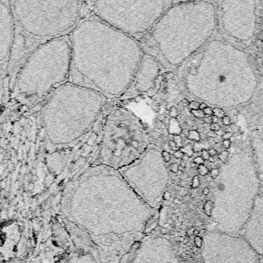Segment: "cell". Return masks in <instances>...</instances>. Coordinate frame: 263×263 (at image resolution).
<instances>
[{
	"label": "cell",
	"mask_w": 263,
	"mask_h": 263,
	"mask_svg": "<svg viewBox=\"0 0 263 263\" xmlns=\"http://www.w3.org/2000/svg\"><path fill=\"white\" fill-rule=\"evenodd\" d=\"M69 83L83 79H126L131 85L144 56L139 42L96 16L80 20L69 33Z\"/></svg>",
	"instance_id": "cell-1"
},
{
	"label": "cell",
	"mask_w": 263,
	"mask_h": 263,
	"mask_svg": "<svg viewBox=\"0 0 263 263\" xmlns=\"http://www.w3.org/2000/svg\"><path fill=\"white\" fill-rule=\"evenodd\" d=\"M217 23L211 0L173 2L139 43L144 53L173 71L211 40Z\"/></svg>",
	"instance_id": "cell-2"
},
{
	"label": "cell",
	"mask_w": 263,
	"mask_h": 263,
	"mask_svg": "<svg viewBox=\"0 0 263 263\" xmlns=\"http://www.w3.org/2000/svg\"><path fill=\"white\" fill-rule=\"evenodd\" d=\"M19 32L35 43L69 35L80 21L81 0H9Z\"/></svg>",
	"instance_id": "cell-3"
},
{
	"label": "cell",
	"mask_w": 263,
	"mask_h": 263,
	"mask_svg": "<svg viewBox=\"0 0 263 263\" xmlns=\"http://www.w3.org/2000/svg\"><path fill=\"white\" fill-rule=\"evenodd\" d=\"M71 65L69 34L36 46L18 72L15 89L26 98H40L69 80Z\"/></svg>",
	"instance_id": "cell-4"
},
{
	"label": "cell",
	"mask_w": 263,
	"mask_h": 263,
	"mask_svg": "<svg viewBox=\"0 0 263 263\" xmlns=\"http://www.w3.org/2000/svg\"><path fill=\"white\" fill-rule=\"evenodd\" d=\"M150 145L139 118L122 106L112 108L105 120L99 162L119 170L137 160Z\"/></svg>",
	"instance_id": "cell-5"
},
{
	"label": "cell",
	"mask_w": 263,
	"mask_h": 263,
	"mask_svg": "<svg viewBox=\"0 0 263 263\" xmlns=\"http://www.w3.org/2000/svg\"><path fill=\"white\" fill-rule=\"evenodd\" d=\"M85 87L65 83L56 89L44 105L42 121L46 137L56 146H70L92 126L82 119L96 121L98 115H89L85 107H79V99Z\"/></svg>",
	"instance_id": "cell-6"
},
{
	"label": "cell",
	"mask_w": 263,
	"mask_h": 263,
	"mask_svg": "<svg viewBox=\"0 0 263 263\" xmlns=\"http://www.w3.org/2000/svg\"><path fill=\"white\" fill-rule=\"evenodd\" d=\"M172 0H94V16L140 41Z\"/></svg>",
	"instance_id": "cell-7"
},
{
	"label": "cell",
	"mask_w": 263,
	"mask_h": 263,
	"mask_svg": "<svg viewBox=\"0 0 263 263\" xmlns=\"http://www.w3.org/2000/svg\"><path fill=\"white\" fill-rule=\"evenodd\" d=\"M259 256L242 235L220 232L205 237V263H259Z\"/></svg>",
	"instance_id": "cell-8"
},
{
	"label": "cell",
	"mask_w": 263,
	"mask_h": 263,
	"mask_svg": "<svg viewBox=\"0 0 263 263\" xmlns=\"http://www.w3.org/2000/svg\"><path fill=\"white\" fill-rule=\"evenodd\" d=\"M222 25L226 33L241 42L254 36L256 29V3L255 0H222Z\"/></svg>",
	"instance_id": "cell-9"
},
{
	"label": "cell",
	"mask_w": 263,
	"mask_h": 263,
	"mask_svg": "<svg viewBox=\"0 0 263 263\" xmlns=\"http://www.w3.org/2000/svg\"><path fill=\"white\" fill-rule=\"evenodd\" d=\"M241 232L255 251L260 256L263 255V195L255 199L250 215Z\"/></svg>",
	"instance_id": "cell-10"
},
{
	"label": "cell",
	"mask_w": 263,
	"mask_h": 263,
	"mask_svg": "<svg viewBox=\"0 0 263 263\" xmlns=\"http://www.w3.org/2000/svg\"><path fill=\"white\" fill-rule=\"evenodd\" d=\"M15 40V25L9 0H0V62L11 56Z\"/></svg>",
	"instance_id": "cell-11"
},
{
	"label": "cell",
	"mask_w": 263,
	"mask_h": 263,
	"mask_svg": "<svg viewBox=\"0 0 263 263\" xmlns=\"http://www.w3.org/2000/svg\"><path fill=\"white\" fill-rule=\"evenodd\" d=\"M161 67L153 57L145 53L129 88L135 86L137 92L149 95L156 86L155 80L159 76Z\"/></svg>",
	"instance_id": "cell-12"
},
{
	"label": "cell",
	"mask_w": 263,
	"mask_h": 263,
	"mask_svg": "<svg viewBox=\"0 0 263 263\" xmlns=\"http://www.w3.org/2000/svg\"><path fill=\"white\" fill-rule=\"evenodd\" d=\"M188 139H190V140H192V141L195 142H199L201 139V135L200 133H198L197 130H191L189 131V134L188 135Z\"/></svg>",
	"instance_id": "cell-13"
},
{
	"label": "cell",
	"mask_w": 263,
	"mask_h": 263,
	"mask_svg": "<svg viewBox=\"0 0 263 263\" xmlns=\"http://www.w3.org/2000/svg\"><path fill=\"white\" fill-rule=\"evenodd\" d=\"M182 152L184 153V154L187 155L190 158V157L193 156L194 155V150L193 147L192 145H188L187 146H185V147H182V148L179 149Z\"/></svg>",
	"instance_id": "cell-14"
},
{
	"label": "cell",
	"mask_w": 263,
	"mask_h": 263,
	"mask_svg": "<svg viewBox=\"0 0 263 263\" xmlns=\"http://www.w3.org/2000/svg\"><path fill=\"white\" fill-rule=\"evenodd\" d=\"M197 171H198V174L202 176H207V175H209V168L206 167L205 165H198V169H197Z\"/></svg>",
	"instance_id": "cell-15"
},
{
	"label": "cell",
	"mask_w": 263,
	"mask_h": 263,
	"mask_svg": "<svg viewBox=\"0 0 263 263\" xmlns=\"http://www.w3.org/2000/svg\"><path fill=\"white\" fill-rule=\"evenodd\" d=\"M212 111L213 115H215L218 118H222L224 115H226V112H225L224 110L221 108H219V107H215V108L212 109Z\"/></svg>",
	"instance_id": "cell-16"
},
{
	"label": "cell",
	"mask_w": 263,
	"mask_h": 263,
	"mask_svg": "<svg viewBox=\"0 0 263 263\" xmlns=\"http://www.w3.org/2000/svg\"><path fill=\"white\" fill-rule=\"evenodd\" d=\"M220 172H221V171H220L219 169H218V168H213L211 170H209V174L210 175V177H211L212 179H215V178H218V176H219Z\"/></svg>",
	"instance_id": "cell-17"
},
{
	"label": "cell",
	"mask_w": 263,
	"mask_h": 263,
	"mask_svg": "<svg viewBox=\"0 0 263 263\" xmlns=\"http://www.w3.org/2000/svg\"><path fill=\"white\" fill-rule=\"evenodd\" d=\"M191 113L195 116L196 118H198V119H203V118L205 116L202 110L200 109H196V110H191Z\"/></svg>",
	"instance_id": "cell-18"
},
{
	"label": "cell",
	"mask_w": 263,
	"mask_h": 263,
	"mask_svg": "<svg viewBox=\"0 0 263 263\" xmlns=\"http://www.w3.org/2000/svg\"><path fill=\"white\" fill-rule=\"evenodd\" d=\"M162 157L164 162L165 163L169 162L170 160H171V154H170L168 151L165 150L162 151Z\"/></svg>",
	"instance_id": "cell-19"
},
{
	"label": "cell",
	"mask_w": 263,
	"mask_h": 263,
	"mask_svg": "<svg viewBox=\"0 0 263 263\" xmlns=\"http://www.w3.org/2000/svg\"><path fill=\"white\" fill-rule=\"evenodd\" d=\"M200 185V179L198 176H195L192 178V189H196Z\"/></svg>",
	"instance_id": "cell-20"
},
{
	"label": "cell",
	"mask_w": 263,
	"mask_h": 263,
	"mask_svg": "<svg viewBox=\"0 0 263 263\" xmlns=\"http://www.w3.org/2000/svg\"><path fill=\"white\" fill-rule=\"evenodd\" d=\"M199 102L198 101H191L189 103V107L190 110H196V109H199Z\"/></svg>",
	"instance_id": "cell-21"
},
{
	"label": "cell",
	"mask_w": 263,
	"mask_h": 263,
	"mask_svg": "<svg viewBox=\"0 0 263 263\" xmlns=\"http://www.w3.org/2000/svg\"><path fill=\"white\" fill-rule=\"evenodd\" d=\"M222 124L226 126H229L232 124V119L229 115H224L222 118Z\"/></svg>",
	"instance_id": "cell-22"
},
{
	"label": "cell",
	"mask_w": 263,
	"mask_h": 263,
	"mask_svg": "<svg viewBox=\"0 0 263 263\" xmlns=\"http://www.w3.org/2000/svg\"><path fill=\"white\" fill-rule=\"evenodd\" d=\"M218 158L222 162H226L227 159H228V152L227 151H223V152H221V154L218 155Z\"/></svg>",
	"instance_id": "cell-23"
},
{
	"label": "cell",
	"mask_w": 263,
	"mask_h": 263,
	"mask_svg": "<svg viewBox=\"0 0 263 263\" xmlns=\"http://www.w3.org/2000/svg\"><path fill=\"white\" fill-rule=\"evenodd\" d=\"M169 111V115L172 118H176L178 116V109H177V108H176V106H174V105H173Z\"/></svg>",
	"instance_id": "cell-24"
},
{
	"label": "cell",
	"mask_w": 263,
	"mask_h": 263,
	"mask_svg": "<svg viewBox=\"0 0 263 263\" xmlns=\"http://www.w3.org/2000/svg\"><path fill=\"white\" fill-rule=\"evenodd\" d=\"M189 103V101L187 99H183L182 100L178 101L177 102V105L179 107H182V108H185V107H188Z\"/></svg>",
	"instance_id": "cell-25"
},
{
	"label": "cell",
	"mask_w": 263,
	"mask_h": 263,
	"mask_svg": "<svg viewBox=\"0 0 263 263\" xmlns=\"http://www.w3.org/2000/svg\"><path fill=\"white\" fill-rule=\"evenodd\" d=\"M169 170L173 173H177V172L178 171V164L177 162L172 163L171 165H169Z\"/></svg>",
	"instance_id": "cell-26"
},
{
	"label": "cell",
	"mask_w": 263,
	"mask_h": 263,
	"mask_svg": "<svg viewBox=\"0 0 263 263\" xmlns=\"http://www.w3.org/2000/svg\"><path fill=\"white\" fill-rule=\"evenodd\" d=\"M205 160L202 159V156H196L195 159H193V163H195L196 165H204Z\"/></svg>",
	"instance_id": "cell-27"
},
{
	"label": "cell",
	"mask_w": 263,
	"mask_h": 263,
	"mask_svg": "<svg viewBox=\"0 0 263 263\" xmlns=\"http://www.w3.org/2000/svg\"><path fill=\"white\" fill-rule=\"evenodd\" d=\"M201 156L202 157V159H204L205 161H209V159L210 155H209V152L207 149H202L201 151Z\"/></svg>",
	"instance_id": "cell-28"
},
{
	"label": "cell",
	"mask_w": 263,
	"mask_h": 263,
	"mask_svg": "<svg viewBox=\"0 0 263 263\" xmlns=\"http://www.w3.org/2000/svg\"><path fill=\"white\" fill-rule=\"evenodd\" d=\"M169 146L170 149H171V150L172 151H177V150H179V149L178 148V146L176 145V143L175 142L174 140H170L169 142Z\"/></svg>",
	"instance_id": "cell-29"
},
{
	"label": "cell",
	"mask_w": 263,
	"mask_h": 263,
	"mask_svg": "<svg viewBox=\"0 0 263 263\" xmlns=\"http://www.w3.org/2000/svg\"><path fill=\"white\" fill-rule=\"evenodd\" d=\"M175 141V142L176 143V145L178 146V148H180L181 146H182V144H183V141H182V137H181L179 135H174V139H173Z\"/></svg>",
	"instance_id": "cell-30"
},
{
	"label": "cell",
	"mask_w": 263,
	"mask_h": 263,
	"mask_svg": "<svg viewBox=\"0 0 263 263\" xmlns=\"http://www.w3.org/2000/svg\"><path fill=\"white\" fill-rule=\"evenodd\" d=\"M231 144H232V142H231L230 139H225V140L222 141V146L226 149H228L230 148Z\"/></svg>",
	"instance_id": "cell-31"
},
{
	"label": "cell",
	"mask_w": 263,
	"mask_h": 263,
	"mask_svg": "<svg viewBox=\"0 0 263 263\" xmlns=\"http://www.w3.org/2000/svg\"><path fill=\"white\" fill-rule=\"evenodd\" d=\"M203 112H204L205 115H207V116H212L213 115V111L211 107L207 106L206 108L203 110Z\"/></svg>",
	"instance_id": "cell-32"
},
{
	"label": "cell",
	"mask_w": 263,
	"mask_h": 263,
	"mask_svg": "<svg viewBox=\"0 0 263 263\" xmlns=\"http://www.w3.org/2000/svg\"><path fill=\"white\" fill-rule=\"evenodd\" d=\"M184 153H183V152H182V151L180 150V149H179V150H177V151H175L174 152V153H173V155H174V157L175 158H176V159H183V155H184Z\"/></svg>",
	"instance_id": "cell-33"
},
{
	"label": "cell",
	"mask_w": 263,
	"mask_h": 263,
	"mask_svg": "<svg viewBox=\"0 0 263 263\" xmlns=\"http://www.w3.org/2000/svg\"><path fill=\"white\" fill-rule=\"evenodd\" d=\"M232 136L233 133H232V132H226V133H223L222 135V139L223 140H225V139H230Z\"/></svg>",
	"instance_id": "cell-34"
},
{
	"label": "cell",
	"mask_w": 263,
	"mask_h": 263,
	"mask_svg": "<svg viewBox=\"0 0 263 263\" xmlns=\"http://www.w3.org/2000/svg\"><path fill=\"white\" fill-rule=\"evenodd\" d=\"M151 106H152V109L155 112H158L160 109V104L159 103V102H156V101L152 102Z\"/></svg>",
	"instance_id": "cell-35"
},
{
	"label": "cell",
	"mask_w": 263,
	"mask_h": 263,
	"mask_svg": "<svg viewBox=\"0 0 263 263\" xmlns=\"http://www.w3.org/2000/svg\"><path fill=\"white\" fill-rule=\"evenodd\" d=\"M220 126L218 123H212L211 126H210V129L212 131H214V132H218V131L220 130Z\"/></svg>",
	"instance_id": "cell-36"
},
{
	"label": "cell",
	"mask_w": 263,
	"mask_h": 263,
	"mask_svg": "<svg viewBox=\"0 0 263 263\" xmlns=\"http://www.w3.org/2000/svg\"><path fill=\"white\" fill-rule=\"evenodd\" d=\"M203 122H204L205 123H206V124L211 125L212 123H213L212 116H205V117L203 118Z\"/></svg>",
	"instance_id": "cell-37"
},
{
	"label": "cell",
	"mask_w": 263,
	"mask_h": 263,
	"mask_svg": "<svg viewBox=\"0 0 263 263\" xmlns=\"http://www.w3.org/2000/svg\"><path fill=\"white\" fill-rule=\"evenodd\" d=\"M207 150H208V152H209V154L210 156H215V155H217L218 154L217 150H216L215 148H209V149H207Z\"/></svg>",
	"instance_id": "cell-38"
},
{
	"label": "cell",
	"mask_w": 263,
	"mask_h": 263,
	"mask_svg": "<svg viewBox=\"0 0 263 263\" xmlns=\"http://www.w3.org/2000/svg\"><path fill=\"white\" fill-rule=\"evenodd\" d=\"M162 198L163 199H165V200H169L170 198H171V193H170L169 192L165 191V192L162 194Z\"/></svg>",
	"instance_id": "cell-39"
},
{
	"label": "cell",
	"mask_w": 263,
	"mask_h": 263,
	"mask_svg": "<svg viewBox=\"0 0 263 263\" xmlns=\"http://www.w3.org/2000/svg\"><path fill=\"white\" fill-rule=\"evenodd\" d=\"M207 136L208 138H210V139H213V138H215L217 136V134H216V132H214V131H210L207 134Z\"/></svg>",
	"instance_id": "cell-40"
},
{
	"label": "cell",
	"mask_w": 263,
	"mask_h": 263,
	"mask_svg": "<svg viewBox=\"0 0 263 263\" xmlns=\"http://www.w3.org/2000/svg\"><path fill=\"white\" fill-rule=\"evenodd\" d=\"M94 136H95V135H92L91 137L89 138V140H88V145L92 146V145H93V144L95 143V141H96V136L95 138H94Z\"/></svg>",
	"instance_id": "cell-41"
},
{
	"label": "cell",
	"mask_w": 263,
	"mask_h": 263,
	"mask_svg": "<svg viewBox=\"0 0 263 263\" xmlns=\"http://www.w3.org/2000/svg\"><path fill=\"white\" fill-rule=\"evenodd\" d=\"M210 192V189H209L208 187H205L204 189H202V194L204 195V196H208Z\"/></svg>",
	"instance_id": "cell-42"
},
{
	"label": "cell",
	"mask_w": 263,
	"mask_h": 263,
	"mask_svg": "<svg viewBox=\"0 0 263 263\" xmlns=\"http://www.w3.org/2000/svg\"><path fill=\"white\" fill-rule=\"evenodd\" d=\"M207 106H208V105H207V104L205 102H201L200 104H199V109L203 111Z\"/></svg>",
	"instance_id": "cell-43"
},
{
	"label": "cell",
	"mask_w": 263,
	"mask_h": 263,
	"mask_svg": "<svg viewBox=\"0 0 263 263\" xmlns=\"http://www.w3.org/2000/svg\"><path fill=\"white\" fill-rule=\"evenodd\" d=\"M157 119H159V121H160V122H164V121H165V116H164V115H158V117H157Z\"/></svg>",
	"instance_id": "cell-44"
},
{
	"label": "cell",
	"mask_w": 263,
	"mask_h": 263,
	"mask_svg": "<svg viewBox=\"0 0 263 263\" xmlns=\"http://www.w3.org/2000/svg\"><path fill=\"white\" fill-rule=\"evenodd\" d=\"M215 156H216V155H215ZM215 156H210V157H209V162H212V163L215 162V161H216Z\"/></svg>",
	"instance_id": "cell-45"
},
{
	"label": "cell",
	"mask_w": 263,
	"mask_h": 263,
	"mask_svg": "<svg viewBox=\"0 0 263 263\" xmlns=\"http://www.w3.org/2000/svg\"><path fill=\"white\" fill-rule=\"evenodd\" d=\"M208 143H209V145H211V146H214V145H215V140H214V139H208Z\"/></svg>",
	"instance_id": "cell-46"
},
{
	"label": "cell",
	"mask_w": 263,
	"mask_h": 263,
	"mask_svg": "<svg viewBox=\"0 0 263 263\" xmlns=\"http://www.w3.org/2000/svg\"><path fill=\"white\" fill-rule=\"evenodd\" d=\"M173 2H189V1H196V0H172Z\"/></svg>",
	"instance_id": "cell-47"
},
{
	"label": "cell",
	"mask_w": 263,
	"mask_h": 263,
	"mask_svg": "<svg viewBox=\"0 0 263 263\" xmlns=\"http://www.w3.org/2000/svg\"><path fill=\"white\" fill-rule=\"evenodd\" d=\"M239 110L236 109H233L232 111V114L233 115H239Z\"/></svg>",
	"instance_id": "cell-48"
},
{
	"label": "cell",
	"mask_w": 263,
	"mask_h": 263,
	"mask_svg": "<svg viewBox=\"0 0 263 263\" xmlns=\"http://www.w3.org/2000/svg\"><path fill=\"white\" fill-rule=\"evenodd\" d=\"M212 121H213V123H218L219 122V118L217 116H215V115H212Z\"/></svg>",
	"instance_id": "cell-49"
},
{
	"label": "cell",
	"mask_w": 263,
	"mask_h": 263,
	"mask_svg": "<svg viewBox=\"0 0 263 263\" xmlns=\"http://www.w3.org/2000/svg\"><path fill=\"white\" fill-rule=\"evenodd\" d=\"M189 157L187 155H183V159H182V160H183V161H187V160H189Z\"/></svg>",
	"instance_id": "cell-50"
},
{
	"label": "cell",
	"mask_w": 263,
	"mask_h": 263,
	"mask_svg": "<svg viewBox=\"0 0 263 263\" xmlns=\"http://www.w3.org/2000/svg\"><path fill=\"white\" fill-rule=\"evenodd\" d=\"M165 106H166V109H168V110H169V109H171V108H172V107L173 106V105H170V104H167L166 105H165Z\"/></svg>",
	"instance_id": "cell-51"
},
{
	"label": "cell",
	"mask_w": 263,
	"mask_h": 263,
	"mask_svg": "<svg viewBox=\"0 0 263 263\" xmlns=\"http://www.w3.org/2000/svg\"><path fill=\"white\" fill-rule=\"evenodd\" d=\"M179 185H182V186H184L185 185V183H184V181H181L180 183H179Z\"/></svg>",
	"instance_id": "cell-52"
},
{
	"label": "cell",
	"mask_w": 263,
	"mask_h": 263,
	"mask_svg": "<svg viewBox=\"0 0 263 263\" xmlns=\"http://www.w3.org/2000/svg\"><path fill=\"white\" fill-rule=\"evenodd\" d=\"M259 263H263V259H262V260H260V262H259Z\"/></svg>",
	"instance_id": "cell-53"
}]
</instances>
